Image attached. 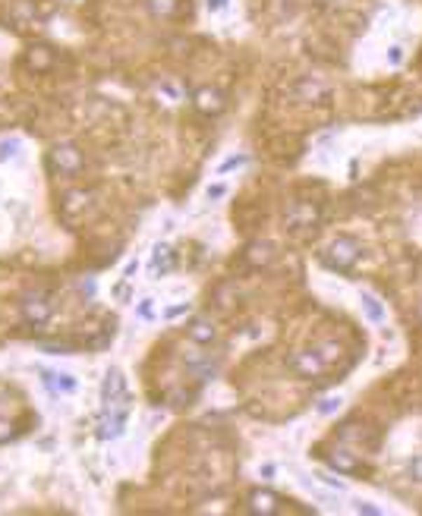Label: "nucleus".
I'll use <instances>...</instances> for the list:
<instances>
[{"label": "nucleus", "mask_w": 422, "mask_h": 516, "mask_svg": "<svg viewBox=\"0 0 422 516\" xmlns=\"http://www.w3.org/2000/svg\"><path fill=\"white\" fill-rule=\"evenodd\" d=\"M337 409H340V396H325V400L315 403V413L318 415H331V413H337Z\"/></svg>", "instance_id": "nucleus-21"}, {"label": "nucleus", "mask_w": 422, "mask_h": 516, "mask_svg": "<svg viewBox=\"0 0 422 516\" xmlns=\"http://www.w3.org/2000/svg\"><path fill=\"white\" fill-rule=\"evenodd\" d=\"M246 164V155H233V157H227L224 164L218 167V173H227V170H233V167H243Z\"/></svg>", "instance_id": "nucleus-24"}, {"label": "nucleus", "mask_w": 422, "mask_h": 516, "mask_svg": "<svg viewBox=\"0 0 422 516\" xmlns=\"http://www.w3.org/2000/svg\"><path fill=\"white\" fill-rule=\"evenodd\" d=\"M82 167H85V157H82V151L76 148V145L60 142V145H54V148L48 151V170H50V173L76 176V173H82Z\"/></svg>", "instance_id": "nucleus-4"}, {"label": "nucleus", "mask_w": 422, "mask_h": 516, "mask_svg": "<svg viewBox=\"0 0 422 516\" xmlns=\"http://www.w3.org/2000/svg\"><path fill=\"white\" fill-rule=\"evenodd\" d=\"M136 268H139V264L129 261V264H126V271H123V277H132V274H136Z\"/></svg>", "instance_id": "nucleus-34"}, {"label": "nucleus", "mask_w": 422, "mask_h": 516, "mask_svg": "<svg viewBox=\"0 0 422 516\" xmlns=\"http://www.w3.org/2000/svg\"><path fill=\"white\" fill-rule=\"evenodd\" d=\"M243 261L249 264V268H265V264L274 261V243H268V239H255V243L246 245L243 252Z\"/></svg>", "instance_id": "nucleus-10"}, {"label": "nucleus", "mask_w": 422, "mask_h": 516, "mask_svg": "<svg viewBox=\"0 0 422 516\" xmlns=\"http://www.w3.org/2000/svg\"><path fill=\"white\" fill-rule=\"evenodd\" d=\"M25 66L35 69V73H48V69L54 66V50L44 48V44L29 48V50H25Z\"/></svg>", "instance_id": "nucleus-14"}, {"label": "nucleus", "mask_w": 422, "mask_h": 516, "mask_svg": "<svg viewBox=\"0 0 422 516\" xmlns=\"http://www.w3.org/2000/svg\"><path fill=\"white\" fill-rule=\"evenodd\" d=\"M296 92L300 94H309V98H321V101H328V85H321V82H315V79H302L300 85H296Z\"/></svg>", "instance_id": "nucleus-18"}, {"label": "nucleus", "mask_w": 422, "mask_h": 516, "mask_svg": "<svg viewBox=\"0 0 422 516\" xmlns=\"http://www.w3.org/2000/svg\"><path fill=\"white\" fill-rule=\"evenodd\" d=\"M16 148H19V142H16V138H10V142H0V157H10V155H16Z\"/></svg>", "instance_id": "nucleus-26"}, {"label": "nucleus", "mask_w": 422, "mask_h": 516, "mask_svg": "<svg viewBox=\"0 0 422 516\" xmlns=\"http://www.w3.org/2000/svg\"><path fill=\"white\" fill-rule=\"evenodd\" d=\"M287 368L293 371V375L300 378H318L328 371V362L321 359V352L315 350V346H309V350H296L287 356Z\"/></svg>", "instance_id": "nucleus-5"}, {"label": "nucleus", "mask_w": 422, "mask_h": 516, "mask_svg": "<svg viewBox=\"0 0 422 516\" xmlns=\"http://www.w3.org/2000/svg\"><path fill=\"white\" fill-rule=\"evenodd\" d=\"M356 513H369V516H378V513H381V510H378V507H372V503H365V501H359V503H356Z\"/></svg>", "instance_id": "nucleus-29"}, {"label": "nucleus", "mask_w": 422, "mask_h": 516, "mask_svg": "<svg viewBox=\"0 0 422 516\" xmlns=\"http://www.w3.org/2000/svg\"><path fill=\"white\" fill-rule=\"evenodd\" d=\"M224 192H227L224 186H208V199H220Z\"/></svg>", "instance_id": "nucleus-33"}, {"label": "nucleus", "mask_w": 422, "mask_h": 516, "mask_svg": "<svg viewBox=\"0 0 422 516\" xmlns=\"http://www.w3.org/2000/svg\"><path fill=\"white\" fill-rule=\"evenodd\" d=\"M328 466H331L337 475H356V472L363 469L359 457L353 450H346V447H337V450L328 453Z\"/></svg>", "instance_id": "nucleus-11"}, {"label": "nucleus", "mask_w": 422, "mask_h": 516, "mask_svg": "<svg viewBox=\"0 0 422 516\" xmlns=\"http://www.w3.org/2000/svg\"><path fill=\"white\" fill-rule=\"evenodd\" d=\"M363 308H365V315H369L372 321H378V324L384 321V308H381V302H378L372 293H363Z\"/></svg>", "instance_id": "nucleus-19"}, {"label": "nucleus", "mask_w": 422, "mask_h": 516, "mask_svg": "<svg viewBox=\"0 0 422 516\" xmlns=\"http://www.w3.org/2000/svg\"><path fill=\"white\" fill-rule=\"evenodd\" d=\"M183 312H189V302H183V306H174V308H167V312H164V318H180Z\"/></svg>", "instance_id": "nucleus-28"}, {"label": "nucleus", "mask_w": 422, "mask_h": 516, "mask_svg": "<svg viewBox=\"0 0 422 516\" xmlns=\"http://www.w3.org/2000/svg\"><path fill=\"white\" fill-rule=\"evenodd\" d=\"M170 268H174V252H170V245H155V255H151V274L164 277Z\"/></svg>", "instance_id": "nucleus-16"}, {"label": "nucleus", "mask_w": 422, "mask_h": 516, "mask_svg": "<svg viewBox=\"0 0 422 516\" xmlns=\"http://www.w3.org/2000/svg\"><path fill=\"white\" fill-rule=\"evenodd\" d=\"M139 315H142V318H151V299H142V306H139Z\"/></svg>", "instance_id": "nucleus-32"}, {"label": "nucleus", "mask_w": 422, "mask_h": 516, "mask_svg": "<svg viewBox=\"0 0 422 516\" xmlns=\"http://www.w3.org/2000/svg\"><path fill=\"white\" fill-rule=\"evenodd\" d=\"M419 318H422V302H419Z\"/></svg>", "instance_id": "nucleus-35"}, {"label": "nucleus", "mask_w": 422, "mask_h": 516, "mask_svg": "<svg viewBox=\"0 0 422 516\" xmlns=\"http://www.w3.org/2000/svg\"><path fill=\"white\" fill-rule=\"evenodd\" d=\"M205 6H208V13H220L227 6V0H205Z\"/></svg>", "instance_id": "nucleus-30"}, {"label": "nucleus", "mask_w": 422, "mask_h": 516, "mask_svg": "<svg viewBox=\"0 0 422 516\" xmlns=\"http://www.w3.org/2000/svg\"><path fill=\"white\" fill-rule=\"evenodd\" d=\"M126 378L120 368H111L104 375V384H101V400L104 403H117V400H126Z\"/></svg>", "instance_id": "nucleus-12"}, {"label": "nucleus", "mask_w": 422, "mask_h": 516, "mask_svg": "<svg viewBox=\"0 0 422 516\" xmlns=\"http://www.w3.org/2000/svg\"><path fill=\"white\" fill-rule=\"evenodd\" d=\"M192 107L202 113V117H220L224 107H227V98H224L220 88L202 85V88H195V92H192Z\"/></svg>", "instance_id": "nucleus-6"}, {"label": "nucleus", "mask_w": 422, "mask_h": 516, "mask_svg": "<svg viewBox=\"0 0 422 516\" xmlns=\"http://www.w3.org/2000/svg\"><path fill=\"white\" fill-rule=\"evenodd\" d=\"M359 255H363V245H359L356 236H337L328 243L325 252H321V264L337 271V274H350L353 264L359 261Z\"/></svg>", "instance_id": "nucleus-1"}, {"label": "nucleus", "mask_w": 422, "mask_h": 516, "mask_svg": "<svg viewBox=\"0 0 422 516\" xmlns=\"http://www.w3.org/2000/svg\"><path fill=\"white\" fill-rule=\"evenodd\" d=\"M19 308H22L25 324L44 327L50 321V315H54V296H50L48 289H29V293L22 296V302H19Z\"/></svg>", "instance_id": "nucleus-2"}, {"label": "nucleus", "mask_w": 422, "mask_h": 516, "mask_svg": "<svg viewBox=\"0 0 422 516\" xmlns=\"http://www.w3.org/2000/svg\"><path fill=\"white\" fill-rule=\"evenodd\" d=\"M88 205H92V192H88V189H69L60 199V214L66 220H76L79 214L88 211Z\"/></svg>", "instance_id": "nucleus-8"}, {"label": "nucleus", "mask_w": 422, "mask_h": 516, "mask_svg": "<svg viewBox=\"0 0 422 516\" xmlns=\"http://www.w3.org/2000/svg\"><path fill=\"white\" fill-rule=\"evenodd\" d=\"M318 478L325 485H331V488H337V491H344V482H340V478H334V475H328V472H318Z\"/></svg>", "instance_id": "nucleus-27"}, {"label": "nucleus", "mask_w": 422, "mask_h": 516, "mask_svg": "<svg viewBox=\"0 0 422 516\" xmlns=\"http://www.w3.org/2000/svg\"><path fill=\"white\" fill-rule=\"evenodd\" d=\"M13 438H16V431H13V422L0 419V444H6V440H13Z\"/></svg>", "instance_id": "nucleus-25"}, {"label": "nucleus", "mask_w": 422, "mask_h": 516, "mask_svg": "<svg viewBox=\"0 0 422 516\" xmlns=\"http://www.w3.org/2000/svg\"><path fill=\"white\" fill-rule=\"evenodd\" d=\"M321 220V201L312 199H293L287 208H283V224L287 230H312L315 224Z\"/></svg>", "instance_id": "nucleus-3"}, {"label": "nucleus", "mask_w": 422, "mask_h": 516, "mask_svg": "<svg viewBox=\"0 0 422 516\" xmlns=\"http://www.w3.org/2000/svg\"><path fill=\"white\" fill-rule=\"evenodd\" d=\"M180 3H183V0H145L148 13H151V16H157V19H174L176 13H180Z\"/></svg>", "instance_id": "nucleus-17"}, {"label": "nucleus", "mask_w": 422, "mask_h": 516, "mask_svg": "<svg viewBox=\"0 0 422 516\" xmlns=\"http://www.w3.org/2000/svg\"><path fill=\"white\" fill-rule=\"evenodd\" d=\"M186 337L192 340L195 346H211L214 340H218V327H214V321L211 318H192L186 324Z\"/></svg>", "instance_id": "nucleus-9"}, {"label": "nucleus", "mask_w": 422, "mask_h": 516, "mask_svg": "<svg viewBox=\"0 0 422 516\" xmlns=\"http://www.w3.org/2000/svg\"><path fill=\"white\" fill-rule=\"evenodd\" d=\"M183 362L189 365V368H195V378L199 381H211L214 375H218V362H211V356H205V352H183Z\"/></svg>", "instance_id": "nucleus-13"}, {"label": "nucleus", "mask_w": 422, "mask_h": 516, "mask_svg": "<svg viewBox=\"0 0 422 516\" xmlns=\"http://www.w3.org/2000/svg\"><path fill=\"white\" fill-rule=\"evenodd\" d=\"M315 350L321 352V359H325L328 365H331L334 359L340 356V343H334V340H325V343H318V346H315Z\"/></svg>", "instance_id": "nucleus-20"}, {"label": "nucleus", "mask_w": 422, "mask_h": 516, "mask_svg": "<svg viewBox=\"0 0 422 516\" xmlns=\"http://www.w3.org/2000/svg\"><path fill=\"white\" fill-rule=\"evenodd\" d=\"M281 497L274 494V491H268V488H255L249 497H246V510L249 513H255V516H274V513H281Z\"/></svg>", "instance_id": "nucleus-7"}, {"label": "nucleus", "mask_w": 422, "mask_h": 516, "mask_svg": "<svg viewBox=\"0 0 422 516\" xmlns=\"http://www.w3.org/2000/svg\"><path fill=\"white\" fill-rule=\"evenodd\" d=\"M388 60H391V63H394V66H397V63L403 60V48H397V44H394V48H391V54H388Z\"/></svg>", "instance_id": "nucleus-31"}, {"label": "nucleus", "mask_w": 422, "mask_h": 516, "mask_svg": "<svg viewBox=\"0 0 422 516\" xmlns=\"http://www.w3.org/2000/svg\"><path fill=\"white\" fill-rule=\"evenodd\" d=\"M41 381H44V387L54 390V394H73V390H76V378H73V375H57V371H44Z\"/></svg>", "instance_id": "nucleus-15"}, {"label": "nucleus", "mask_w": 422, "mask_h": 516, "mask_svg": "<svg viewBox=\"0 0 422 516\" xmlns=\"http://www.w3.org/2000/svg\"><path fill=\"white\" fill-rule=\"evenodd\" d=\"M407 475H409V482L422 485V453H419V457H413V459L407 463Z\"/></svg>", "instance_id": "nucleus-22"}, {"label": "nucleus", "mask_w": 422, "mask_h": 516, "mask_svg": "<svg viewBox=\"0 0 422 516\" xmlns=\"http://www.w3.org/2000/svg\"><path fill=\"white\" fill-rule=\"evenodd\" d=\"M157 94H164L167 104H176V101H180V88H176L174 82H161V85H157Z\"/></svg>", "instance_id": "nucleus-23"}]
</instances>
